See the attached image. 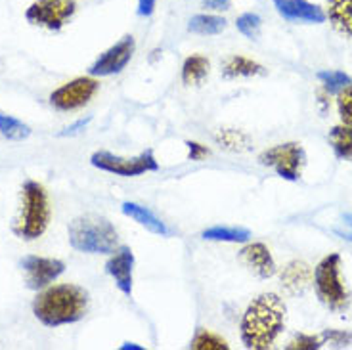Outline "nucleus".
<instances>
[{
    "label": "nucleus",
    "instance_id": "1",
    "mask_svg": "<svg viewBox=\"0 0 352 350\" xmlns=\"http://www.w3.org/2000/svg\"><path fill=\"white\" fill-rule=\"evenodd\" d=\"M287 307L276 293H263L253 298L239 324L241 342L249 350H268L285 327Z\"/></svg>",
    "mask_w": 352,
    "mask_h": 350
},
{
    "label": "nucleus",
    "instance_id": "2",
    "mask_svg": "<svg viewBox=\"0 0 352 350\" xmlns=\"http://www.w3.org/2000/svg\"><path fill=\"white\" fill-rule=\"evenodd\" d=\"M87 291L73 283H62L44 289L33 303L36 320L48 327L79 322L87 314Z\"/></svg>",
    "mask_w": 352,
    "mask_h": 350
},
{
    "label": "nucleus",
    "instance_id": "3",
    "mask_svg": "<svg viewBox=\"0 0 352 350\" xmlns=\"http://www.w3.org/2000/svg\"><path fill=\"white\" fill-rule=\"evenodd\" d=\"M69 243L75 251L80 253H113L119 243V234L107 219L96 215H85L69 224Z\"/></svg>",
    "mask_w": 352,
    "mask_h": 350
},
{
    "label": "nucleus",
    "instance_id": "4",
    "mask_svg": "<svg viewBox=\"0 0 352 350\" xmlns=\"http://www.w3.org/2000/svg\"><path fill=\"white\" fill-rule=\"evenodd\" d=\"M50 219L52 210L46 190L35 180H27L21 188V210L14 226L16 236L27 241L38 239L46 232Z\"/></svg>",
    "mask_w": 352,
    "mask_h": 350
},
{
    "label": "nucleus",
    "instance_id": "5",
    "mask_svg": "<svg viewBox=\"0 0 352 350\" xmlns=\"http://www.w3.org/2000/svg\"><path fill=\"white\" fill-rule=\"evenodd\" d=\"M314 289L320 303L333 312H343L351 305V295L341 274V254L324 256L314 268Z\"/></svg>",
    "mask_w": 352,
    "mask_h": 350
},
{
    "label": "nucleus",
    "instance_id": "6",
    "mask_svg": "<svg viewBox=\"0 0 352 350\" xmlns=\"http://www.w3.org/2000/svg\"><path fill=\"white\" fill-rule=\"evenodd\" d=\"M258 163L272 168L283 180L297 182L302 175V168L307 166V153L297 142H285L270 149H264L258 155Z\"/></svg>",
    "mask_w": 352,
    "mask_h": 350
},
{
    "label": "nucleus",
    "instance_id": "7",
    "mask_svg": "<svg viewBox=\"0 0 352 350\" xmlns=\"http://www.w3.org/2000/svg\"><path fill=\"white\" fill-rule=\"evenodd\" d=\"M92 166H96L104 173L115 176H124V178H132V176L146 175V173H155L159 171V163L153 151L146 149L142 151L140 155L136 157H121V155H115L111 151H96L92 153L90 157Z\"/></svg>",
    "mask_w": 352,
    "mask_h": 350
},
{
    "label": "nucleus",
    "instance_id": "8",
    "mask_svg": "<svg viewBox=\"0 0 352 350\" xmlns=\"http://www.w3.org/2000/svg\"><path fill=\"white\" fill-rule=\"evenodd\" d=\"M77 12V0H35L25 10V19L31 25L48 31H60L69 23Z\"/></svg>",
    "mask_w": 352,
    "mask_h": 350
},
{
    "label": "nucleus",
    "instance_id": "9",
    "mask_svg": "<svg viewBox=\"0 0 352 350\" xmlns=\"http://www.w3.org/2000/svg\"><path fill=\"white\" fill-rule=\"evenodd\" d=\"M98 85L96 79L92 77H77V79L65 83L63 87L54 90L50 94V104L60 109V111H73L87 105L92 98L96 96Z\"/></svg>",
    "mask_w": 352,
    "mask_h": 350
},
{
    "label": "nucleus",
    "instance_id": "10",
    "mask_svg": "<svg viewBox=\"0 0 352 350\" xmlns=\"http://www.w3.org/2000/svg\"><path fill=\"white\" fill-rule=\"evenodd\" d=\"M136 50V43L134 36L126 35L121 41H117L113 46H109L106 52L100 54L96 62L90 65V75L92 77H109V75H117L129 65L132 60V54Z\"/></svg>",
    "mask_w": 352,
    "mask_h": 350
},
{
    "label": "nucleus",
    "instance_id": "11",
    "mask_svg": "<svg viewBox=\"0 0 352 350\" xmlns=\"http://www.w3.org/2000/svg\"><path fill=\"white\" fill-rule=\"evenodd\" d=\"M27 278V285L31 289L48 287L54 280H58L65 272V264L58 259L38 256V254H27L19 261Z\"/></svg>",
    "mask_w": 352,
    "mask_h": 350
},
{
    "label": "nucleus",
    "instance_id": "12",
    "mask_svg": "<svg viewBox=\"0 0 352 350\" xmlns=\"http://www.w3.org/2000/svg\"><path fill=\"white\" fill-rule=\"evenodd\" d=\"M274 8L285 21L320 25L326 21V10L308 0H274Z\"/></svg>",
    "mask_w": 352,
    "mask_h": 350
},
{
    "label": "nucleus",
    "instance_id": "13",
    "mask_svg": "<svg viewBox=\"0 0 352 350\" xmlns=\"http://www.w3.org/2000/svg\"><path fill=\"white\" fill-rule=\"evenodd\" d=\"M107 274L113 278L117 289L131 297L132 295V272H134V253L131 247L121 245L117 247L113 254L109 256L106 264Z\"/></svg>",
    "mask_w": 352,
    "mask_h": 350
},
{
    "label": "nucleus",
    "instance_id": "14",
    "mask_svg": "<svg viewBox=\"0 0 352 350\" xmlns=\"http://www.w3.org/2000/svg\"><path fill=\"white\" fill-rule=\"evenodd\" d=\"M239 259L247 268L255 272L258 278H272L276 274L274 256L270 253V249L264 243H249V245H245L239 253Z\"/></svg>",
    "mask_w": 352,
    "mask_h": 350
},
{
    "label": "nucleus",
    "instance_id": "15",
    "mask_svg": "<svg viewBox=\"0 0 352 350\" xmlns=\"http://www.w3.org/2000/svg\"><path fill=\"white\" fill-rule=\"evenodd\" d=\"M312 276H314V272L310 270V266L307 263L293 261L282 270L280 281H282V287L285 289V293L297 297V295H302L310 287Z\"/></svg>",
    "mask_w": 352,
    "mask_h": 350
},
{
    "label": "nucleus",
    "instance_id": "16",
    "mask_svg": "<svg viewBox=\"0 0 352 350\" xmlns=\"http://www.w3.org/2000/svg\"><path fill=\"white\" fill-rule=\"evenodd\" d=\"M121 210H123L124 217H129V219H132L134 222H138L140 226H144L146 230H150L151 234H157V236H170V230L167 228V224L161 219H157L148 207L138 205V203L124 201Z\"/></svg>",
    "mask_w": 352,
    "mask_h": 350
},
{
    "label": "nucleus",
    "instance_id": "17",
    "mask_svg": "<svg viewBox=\"0 0 352 350\" xmlns=\"http://www.w3.org/2000/svg\"><path fill=\"white\" fill-rule=\"evenodd\" d=\"M326 18L335 31L352 39V0H326Z\"/></svg>",
    "mask_w": 352,
    "mask_h": 350
},
{
    "label": "nucleus",
    "instance_id": "18",
    "mask_svg": "<svg viewBox=\"0 0 352 350\" xmlns=\"http://www.w3.org/2000/svg\"><path fill=\"white\" fill-rule=\"evenodd\" d=\"M226 29V19L217 14H197L188 21V31L201 36L220 35Z\"/></svg>",
    "mask_w": 352,
    "mask_h": 350
},
{
    "label": "nucleus",
    "instance_id": "19",
    "mask_svg": "<svg viewBox=\"0 0 352 350\" xmlns=\"http://www.w3.org/2000/svg\"><path fill=\"white\" fill-rule=\"evenodd\" d=\"M207 241H224V243H247L251 232L247 228L238 226H212L207 228L201 234Z\"/></svg>",
    "mask_w": 352,
    "mask_h": 350
},
{
    "label": "nucleus",
    "instance_id": "20",
    "mask_svg": "<svg viewBox=\"0 0 352 350\" xmlns=\"http://www.w3.org/2000/svg\"><path fill=\"white\" fill-rule=\"evenodd\" d=\"M329 144L333 148V153L339 159L352 161V127L351 124H337L329 131Z\"/></svg>",
    "mask_w": 352,
    "mask_h": 350
},
{
    "label": "nucleus",
    "instance_id": "21",
    "mask_svg": "<svg viewBox=\"0 0 352 350\" xmlns=\"http://www.w3.org/2000/svg\"><path fill=\"white\" fill-rule=\"evenodd\" d=\"M264 67L261 63L253 62L245 56H232L228 62L224 63V77L236 79V77H256L263 75Z\"/></svg>",
    "mask_w": 352,
    "mask_h": 350
},
{
    "label": "nucleus",
    "instance_id": "22",
    "mask_svg": "<svg viewBox=\"0 0 352 350\" xmlns=\"http://www.w3.org/2000/svg\"><path fill=\"white\" fill-rule=\"evenodd\" d=\"M209 69H211V63L205 56H199V54L190 56V58H186L184 65H182V80L186 85H199L207 77Z\"/></svg>",
    "mask_w": 352,
    "mask_h": 350
},
{
    "label": "nucleus",
    "instance_id": "23",
    "mask_svg": "<svg viewBox=\"0 0 352 350\" xmlns=\"http://www.w3.org/2000/svg\"><path fill=\"white\" fill-rule=\"evenodd\" d=\"M214 140L219 142V146L230 151H247L251 148V140L245 132L236 131V129H220L214 134Z\"/></svg>",
    "mask_w": 352,
    "mask_h": 350
},
{
    "label": "nucleus",
    "instance_id": "24",
    "mask_svg": "<svg viewBox=\"0 0 352 350\" xmlns=\"http://www.w3.org/2000/svg\"><path fill=\"white\" fill-rule=\"evenodd\" d=\"M0 134H2L4 138H8V140L21 142L25 140V138H29L31 129H29L25 123H21L19 119H16V117L0 111Z\"/></svg>",
    "mask_w": 352,
    "mask_h": 350
},
{
    "label": "nucleus",
    "instance_id": "25",
    "mask_svg": "<svg viewBox=\"0 0 352 350\" xmlns=\"http://www.w3.org/2000/svg\"><path fill=\"white\" fill-rule=\"evenodd\" d=\"M316 77L329 94H339L349 83H352V79L344 71H320Z\"/></svg>",
    "mask_w": 352,
    "mask_h": 350
},
{
    "label": "nucleus",
    "instance_id": "26",
    "mask_svg": "<svg viewBox=\"0 0 352 350\" xmlns=\"http://www.w3.org/2000/svg\"><path fill=\"white\" fill-rule=\"evenodd\" d=\"M190 347L194 350H226L228 349V342L224 341L222 337H219L217 333L201 329L195 335V339L192 341Z\"/></svg>",
    "mask_w": 352,
    "mask_h": 350
},
{
    "label": "nucleus",
    "instance_id": "27",
    "mask_svg": "<svg viewBox=\"0 0 352 350\" xmlns=\"http://www.w3.org/2000/svg\"><path fill=\"white\" fill-rule=\"evenodd\" d=\"M236 27L238 31L247 39H258L261 35V27H263V19L258 14H253V12H245L241 14L238 19H236Z\"/></svg>",
    "mask_w": 352,
    "mask_h": 350
},
{
    "label": "nucleus",
    "instance_id": "28",
    "mask_svg": "<svg viewBox=\"0 0 352 350\" xmlns=\"http://www.w3.org/2000/svg\"><path fill=\"white\" fill-rule=\"evenodd\" d=\"M337 111L341 117V123L352 127V83L337 94Z\"/></svg>",
    "mask_w": 352,
    "mask_h": 350
},
{
    "label": "nucleus",
    "instance_id": "29",
    "mask_svg": "<svg viewBox=\"0 0 352 350\" xmlns=\"http://www.w3.org/2000/svg\"><path fill=\"white\" fill-rule=\"evenodd\" d=\"M324 337L322 335H307V333H300L297 335L293 341H289V344L285 347L287 350H314L324 347Z\"/></svg>",
    "mask_w": 352,
    "mask_h": 350
},
{
    "label": "nucleus",
    "instance_id": "30",
    "mask_svg": "<svg viewBox=\"0 0 352 350\" xmlns=\"http://www.w3.org/2000/svg\"><path fill=\"white\" fill-rule=\"evenodd\" d=\"M322 337H324V342H331L335 347H349L352 342V335L351 333H344V331H324L322 333Z\"/></svg>",
    "mask_w": 352,
    "mask_h": 350
},
{
    "label": "nucleus",
    "instance_id": "31",
    "mask_svg": "<svg viewBox=\"0 0 352 350\" xmlns=\"http://www.w3.org/2000/svg\"><path fill=\"white\" fill-rule=\"evenodd\" d=\"M186 146H188V157L192 159V161H201L203 157L209 155V149L205 148L203 144H199V142H186Z\"/></svg>",
    "mask_w": 352,
    "mask_h": 350
},
{
    "label": "nucleus",
    "instance_id": "32",
    "mask_svg": "<svg viewBox=\"0 0 352 350\" xmlns=\"http://www.w3.org/2000/svg\"><path fill=\"white\" fill-rule=\"evenodd\" d=\"M92 121V117H87V119H79L77 123H73L71 127H67V129H63L62 132H60V136H75V134H79L80 131H85L87 129V124Z\"/></svg>",
    "mask_w": 352,
    "mask_h": 350
},
{
    "label": "nucleus",
    "instance_id": "33",
    "mask_svg": "<svg viewBox=\"0 0 352 350\" xmlns=\"http://www.w3.org/2000/svg\"><path fill=\"white\" fill-rule=\"evenodd\" d=\"M343 230H339V228H335V234H339V236L343 237V239H349V241H352V212H349V215H343Z\"/></svg>",
    "mask_w": 352,
    "mask_h": 350
},
{
    "label": "nucleus",
    "instance_id": "34",
    "mask_svg": "<svg viewBox=\"0 0 352 350\" xmlns=\"http://www.w3.org/2000/svg\"><path fill=\"white\" fill-rule=\"evenodd\" d=\"M155 6H157V0H138V16L142 18H148L155 12Z\"/></svg>",
    "mask_w": 352,
    "mask_h": 350
},
{
    "label": "nucleus",
    "instance_id": "35",
    "mask_svg": "<svg viewBox=\"0 0 352 350\" xmlns=\"http://www.w3.org/2000/svg\"><path fill=\"white\" fill-rule=\"evenodd\" d=\"M230 2L232 0H203V6L207 10H217V12H220V10H228Z\"/></svg>",
    "mask_w": 352,
    "mask_h": 350
},
{
    "label": "nucleus",
    "instance_id": "36",
    "mask_svg": "<svg viewBox=\"0 0 352 350\" xmlns=\"http://www.w3.org/2000/svg\"><path fill=\"white\" fill-rule=\"evenodd\" d=\"M121 349H138V350H142L144 349V347H140V344H132V342H124L123 347H121Z\"/></svg>",
    "mask_w": 352,
    "mask_h": 350
}]
</instances>
